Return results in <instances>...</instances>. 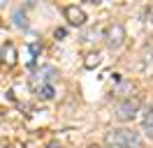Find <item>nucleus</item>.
<instances>
[{"label": "nucleus", "mask_w": 153, "mask_h": 148, "mask_svg": "<svg viewBox=\"0 0 153 148\" xmlns=\"http://www.w3.org/2000/svg\"><path fill=\"white\" fill-rule=\"evenodd\" d=\"M105 141L109 148H142L144 146L139 132H134L130 127H118V130L107 132Z\"/></svg>", "instance_id": "f257e3e1"}, {"label": "nucleus", "mask_w": 153, "mask_h": 148, "mask_svg": "<svg viewBox=\"0 0 153 148\" xmlns=\"http://www.w3.org/2000/svg\"><path fill=\"white\" fill-rule=\"evenodd\" d=\"M16 46L12 44V42H7V44H2V49H0V60H2V65L5 67H14L16 65Z\"/></svg>", "instance_id": "423d86ee"}, {"label": "nucleus", "mask_w": 153, "mask_h": 148, "mask_svg": "<svg viewBox=\"0 0 153 148\" xmlns=\"http://www.w3.org/2000/svg\"><path fill=\"white\" fill-rule=\"evenodd\" d=\"M123 39H125V28L121 23L109 26V30H107V44H109V49H118L123 44Z\"/></svg>", "instance_id": "7ed1b4c3"}, {"label": "nucleus", "mask_w": 153, "mask_h": 148, "mask_svg": "<svg viewBox=\"0 0 153 148\" xmlns=\"http://www.w3.org/2000/svg\"><path fill=\"white\" fill-rule=\"evenodd\" d=\"M137 111H139V100H137V97H128V100H123L116 107L114 116H116V120L128 123V120H132L134 116H137Z\"/></svg>", "instance_id": "f03ea898"}, {"label": "nucleus", "mask_w": 153, "mask_h": 148, "mask_svg": "<svg viewBox=\"0 0 153 148\" xmlns=\"http://www.w3.org/2000/svg\"><path fill=\"white\" fill-rule=\"evenodd\" d=\"M35 76H37V88L39 86H51V81L58 76V70L53 65H44V67H39V72Z\"/></svg>", "instance_id": "39448f33"}, {"label": "nucleus", "mask_w": 153, "mask_h": 148, "mask_svg": "<svg viewBox=\"0 0 153 148\" xmlns=\"http://www.w3.org/2000/svg\"><path fill=\"white\" fill-rule=\"evenodd\" d=\"M100 60H102V56L97 53H88L86 56V60H84V67H86V70H93V67H97V65H100Z\"/></svg>", "instance_id": "0eeeda50"}, {"label": "nucleus", "mask_w": 153, "mask_h": 148, "mask_svg": "<svg viewBox=\"0 0 153 148\" xmlns=\"http://www.w3.org/2000/svg\"><path fill=\"white\" fill-rule=\"evenodd\" d=\"M37 92H39V97H42V100H53V95H56L53 86H39Z\"/></svg>", "instance_id": "1a4fd4ad"}, {"label": "nucleus", "mask_w": 153, "mask_h": 148, "mask_svg": "<svg viewBox=\"0 0 153 148\" xmlns=\"http://www.w3.org/2000/svg\"><path fill=\"white\" fill-rule=\"evenodd\" d=\"M14 23H16L19 28H23V30H26V28H28V18H26V14L16 9V12H14Z\"/></svg>", "instance_id": "9d476101"}, {"label": "nucleus", "mask_w": 153, "mask_h": 148, "mask_svg": "<svg viewBox=\"0 0 153 148\" xmlns=\"http://www.w3.org/2000/svg\"><path fill=\"white\" fill-rule=\"evenodd\" d=\"M142 127H144V132H146V137L153 139V111H149V113H146V118H144Z\"/></svg>", "instance_id": "6e6552de"}, {"label": "nucleus", "mask_w": 153, "mask_h": 148, "mask_svg": "<svg viewBox=\"0 0 153 148\" xmlns=\"http://www.w3.org/2000/svg\"><path fill=\"white\" fill-rule=\"evenodd\" d=\"M2 148H10V146H2Z\"/></svg>", "instance_id": "ddd939ff"}, {"label": "nucleus", "mask_w": 153, "mask_h": 148, "mask_svg": "<svg viewBox=\"0 0 153 148\" xmlns=\"http://www.w3.org/2000/svg\"><path fill=\"white\" fill-rule=\"evenodd\" d=\"M65 18H67V23L70 26H84L86 23V12L81 7H76V5H67L65 7Z\"/></svg>", "instance_id": "20e7f679"}, {"label": "nucleus", "mask_w": 153, "mask_h": 148, "mask_svg": "<svg viewBox=\"0 0 153 148\" xmlns=\"http://www.w3.org/2000/svg\"><path fill=\"white\" fill-rule=\"evenodd\" d=\"M65 35H67L65 28H58V30H56V39H58V37H65Z\"/></svg>", "instance_id": "f8f14e48"}, {"label": "nucleus", "mask_w": 153, "mask_h": 148, "mask_svg": "<svg viewBox=\"0 0 153 148\" xmlns=\"http://www.w3.org/2000/svg\"><path fill=\"white\" fill-rule=\"evenodd\" d=\"M39 51H42V49H39V46H37V44H30V53H33V56H37V53H39Z\"/></svg>", "instance_id": "9b49d317"}]
</instances>
